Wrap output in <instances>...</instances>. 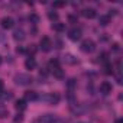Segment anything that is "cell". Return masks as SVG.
I'll list each match as a JSON object with an SVG mask.
<instances>
[{"instance_id":"9c48e42d","label":"cell","mask_w":123,"mask_h":123,"mask_svg":"<svg viewBox=\"0 0 123 123\" xmlns=\"http://www.w3.org/2000/svg\"><path fill=\"white\" fill-rule=\"evenodd\" d=\"M83 16H84V18H87V19H94V18L97 16V13H96V10H94V9L88 7V9H84V10H83Z\"/></svg>"},{"instance_id":"4fadbf2b","label":"cell","mask_w":123,"mask_h":123,"mask_svg":"<svg viewBox=\"0 0 123 123\" xmlns=\"http://www.w3.org/2000/svg\"><path fill=\"white\" fill-rule=\"evenodd\" d=\"M25 67H26L28 70H33V68L36 67V61H35L32 56H29V58L25 61Z\"/></svg>"},{"instance_id":"cb8c5ba5","label":"cell","mask_w":123,"mask_h":123,"mask_svg":"<svg viewBox=\"0 0 123 123\" xmlns=\"http://www.w3.org/2000/svg\"><path fill=\"white\" fill-rule=\"evenodd\" d=\"M67 87H68L70 90H73V88H75V87H77V81H75L74 78H71V80H70V81L67 83Z\"/></svg>"},{"instance_id":"e575fe53","label":"cell","mask_w":123,"mask_h":123,"mask_svg":"<svg viewBox=\"0 0 123 123\" xmlns=\"http://www.w3.org/2000/svg\"><path fill=\"white\" fill-rule=\"evenodd\" d=\"M0 64H2V56H0Z\"/></svg>"},{"instance_id":"4dcf8cb0","label":"cell","mask_w":123,"mask_h":123,"mask_svg":"<svg viewBox=\"0 0 123 123\" xmlns=\"http://www.w3.org/2000/svg\"><path fill=\"white\" fill-rule=\"evenodd\" d=\"M18 52H20V54H23L25 52V48H22V46H18V49H16Z\"/></svg>"},{"instance_id":"d6986e66","label":"cell","mask_w":123,"mask_h":123,"mask_svg":"<svg viewBox=\"0 0 123 123\" xmlns=\"http://www.w3.org/2000/svg\"><path fill=\"white\" fill-rule=\"evenodd\" d=\"M12 98V93H6V91H0V100L2 101H6V100H10Z\"/></svg>"},{"instance_id":"1f68e13d","label":"cell","mask_w":123,"mask_h":123,"mask_svg":"<svg viewBox=\"0 0 123 123\" xmlns=\"http://www.w3.org/2000/svg\"><path fill=\"white\" fill-rule=\"evenodd\" d=\"M113 49L114 51H119V43H113Z\"/></svg>"},{"instance_id":"ac0fdd59","label":"cell","mask_w":123,"mask_h":123,"mask_svg":"<svg viewBox=\"0 0 123 123\" xmlns=\"http://www.w3.org/2000/svg\"><path fill=\"white\" fill-rule=\"evenodd\" d=\"M15 107H16L18 110H20V111H22V110H25V109H26V101H25V100H18V101H16V104H15Z\"/></svg>"},{"instance_id":"f546056e","label":"cell","mask_w":123,"mask_h":123,"mask_svg":"<svg viewBox=\"0 0 123 123\" xmlns=\"http://www.w3.org/2000/svg\"><path fill=\"white\" fill-rule=\"evenodd\" d=\"M5 39H6V35H5V33H2V32H0V42H3Z\"/></svg>"},{"instance_id":"7402d4cb","label":"cell","mask_w":123,"mask_h":123,"mask_svg":"<svg viewBox=\"0 0 123 123\" xmlns=\"http://www.w3.org/2000/svg\"><path fill=\"white\" fill-rule=\"evenodd\" d=\"M113 73V65L110 62H106L104 64V74H111Z\"/></svg>"},{"instance_id":"d6a6232c","label":"cell","mask_w":123,"mask_h":123,"mask_svg":"<svg viewBox=\"0 0 123 123\" xmlns=\"http://www.w3.org/2000/svg\"><path fill=\"white\" fill-rule=\"evenodd\" d=\"M3 87H5V84H3L2 80H0V91H3Z\"/></svg>"},{"instance_id":"6da1fadb","label":"cell","mask_w":123,"mask_h":123,"mask_svg":"<svg viewBox=\"0 0 123 123\" xmlns=\"http://www.w3.org/2000/svg\"><path fill=\"white\" fill-rule=\"evenodd\" d=\"M32 81H33V78H32V75H29V74H23V73H20V74H16L15 75V83L18 84V86H29V84H32Z\"/></svg>"},{"instance_id":"44dd1931","label":"cell","mask_w":123,"mask_h":123,"mask_svg":"<svg viewBox=\"0 0 123 123\" xmlns=\"http://www.w3.org/2000/svg\"><path fill=\"white\" fill-rule=\"evenodd\" d=\"M6 116H9V110H7V107L3 106V104H0V117H6Z\"/></svg>"},{"instance_id":"603a6c76","label":"cell","mask_w":123,"mask_h":123,"mask_svg":"<svg viewBox=\"0 0 123 123\" xmlns=\"http://www.w3.org/2000/svg\"><path fill=\"white\" fill-rule=\"evenodd\" d=\"M25 52H28L29 55H32V56H33V55L36 54V48H35V45H31L28 49H25Z\"/></svg>"},{"instance_id":"ffe728a7","label":"cell","mask_w":123,"mask_h":123,"mask_svg":"<svg viewBox=\"0 0 123 123\" xmlns=\"http://www.w3.org/2000/svg\"><path fill=\"white\" fill-rule=\"evenodd\" d=\"M48 67H49V70H51V71H52V70H55V68H58V67H59L58 59H51L49 62H48Z\"/></svg>"},{"instance_id":"2e32d148","label":"cell","mask_w":123,"mask_h":123,"mask_svg":"<svg viewBox=\"0 0 123 123\" xmlns=\"http://www.w3.org/2000/svg\"><path fill=\"white\" fill-rule=\"evenodd\" d=\"M52 74H54L55 78H64V70H61V67L52 70Z\"/></svg>"},{"instance_id":"4316f807","label":"cell","mask_w":123,"mask_h":123,"mask_svg":"<svg viewBox=\"0 0 123 123\" xmlns=\"http://www.w3.org/2000/svg\"><path fill=\"white\" fill-rule=\"evenodd\" d=\"M65 6V2H54V7L59 9V7H64Z\"/></svg>"},{"instance_id":"3957f363","label":"cell","mask_w":123,"mask_h":123,"mask_svg":"<svg viewBox=\"0 0 123 123\" xmlns=\"http://www.w3.org/2000/svg\"><path fill=\"white\" fill-rule=\"evenodd\" d=\"M80 49H81L83 52H86V54H90V52H93V51L96 49V43H94L91 39H84V41L81 42V45H80Z\"/></svg>"},{"instance_id":"83f0119b","label":"cell","mask_w":123,"mask_h":123,"mask_svg":"<svg viewBox=\"0 0 123 123\" xmlns=\"http://www.w3.org/2000/svg\"><path fill=\"white\" fill-rule=\"evenodd\" d=\"M13 120H15V123H22V122H23V116H22V114H18Z\"/></svg>"},{"instance_id":"7c38bea8","label":"cell","mask_w":123,"mask_h":123,"mask_svg":"<svg viewBox=\"0 0 123 123\" xmlns=\"http://www.w3.org/2000/svg\"><path fill=\"white\" fill-rule=\"evenodd\" d=\"M64 62H65V64H70V65H74V64L77 62V58H75L74 55H71V54H67V55L64 56Z\"/></svg>"},{"instance_id":"e0dca14e","label":"cell","mask_w":123,"mask_h":123,"mask_svg":"<svg viewBox=\"0 0 123 123\" xmlns=\"http://www.w3.org/2000/svg\"><path fill=\"white\" fill-rule=\"evenodd\" d=\"M52 29L55 32H64L65 31V23H54L52 25Z\"/></svg>"},{"instance_id":"5bb4252c","label":"cell","mask_w":123,"mask_h":123,"mask_svg":"<svg viewBox=\"0 0 123 123\" xmlns=\"http://www.w3.org/2000/svg\"><path fill=\"white\" fill-rule=\"evenodd\" d=\"M98 23H100L101 26L109 25V23H110V16H109V15H101V16L98 18Z\"/></svg>"},{"instance_id":"9a60e30c","label":"cell","mask_w":123,"mask_h":123,"mask_svg":"<svg viewBox=\"0 0 123 123\" xmlns=\"http://www.w3.org/2000/svg\"><path fill=\"white\" fill-rule=\"evenodd\" d=\"M71 111L74 114H81L84 111V109L81 107V104H71Z\"/></svg>"},{"instance_id":"f1b7e54d","label":"cell","mask_w":123,"mask_h":123,"mask_svg":"<svg viewBox=\"0 0 123 123\" xmlns=\"http://www.w3.org/2000/svg\"><path fill=\"white\" fill-rule=\"evenodd\" d=\"M68 20H70V22H73V23H75V22H77V16L70 15V16H68Z\"/></svg>"},{"instance_id":"30bf717a","label":"cell","mask_w":123,"mask_h":123,"mask_svg":"<svg viewBox=\"0 0 123 123\" xmlns=\"http://www.w3.org/2000/svg\"><path fill=\"white\" fill-rule=\"evenodd\" d=\"M2 26H3L5 29H10V28H13V19L9 18V16L3 18V19H2Z\"/></svg>"},{"instance_id":"52a82bcc","label":"cell","mask_w":123,"mask_h":123,"mask_svg":"<svg viewBox=\"0 0 123 123\" xmlns=\"http://www.w3.org/2000/svg\"><path fill=\"white\" fill-rule=\"evenodd\" d=\"M111 90H113V87H111V84H110L109 81H103V83L100 84V93H103V94H110Z\"/></svg>"},{"instance_id":"ba28073f","label":"cell","mask_w":123,"mask_h":123,"mask_svg":"<svg viewBox=\"0 0 123 123\" xmlns=\"http://www.w3.org/2000/svg\"><path fill=\"white\" fill-rule=\"evenodd\" d=\"M25 38H26V35H25V31H23V29H16V31L13 32V39H15V41L22 42Z\"/></svg>"},{"instance_id":"8fae6325","label":"cell","mask_w":123,"mask_h":123,"mask_svg":"<svg viewBox=\"0 0 123 123\" xmlns=\"http://www.w3.org/2000/svg\"><path fill=\"white\" fill-rule=\"evenodd\" d=\"M39 97H38V94L35 93V91H26L25 93V101H35V100H38Z\"/></svg>"},{"instance_id":"484cf974","label":"cell","mask_w":123,"mask_h":123,"mask_svg":"<svg viewBox=\"0 0 123 123\" xmlns=\"http://www.w3.org/2000/svg\"><path fill=\"white\" fill-rule=\"evenodd\" d=\"M48 18H49L51 20H56V19H58V13H55V12H49V13H48Z\"/></svg>"},{"instance_id":"d4e9b609","label":"cell","mask_w":123,"mask_h":123,"mask_svg":"<svg viewBox=\"0 0 123 123\" xmlns=\"http://www.w3.org/2000/svg\"><path fill=\"white\" fill-rule=\"evenodd\" d=\"M29 20H31L32 23H38V20H39V16H38V15H35V13H32V15L29 16Z\"/></svg>"},{"instance_id":"836d02e7","label":"cell","mask_w":123,"mask_h":123,"mask_svg":"<svg viewBox=\"0 0 123 123\" xmlns=\"http://www.w3.org/2000/svg\"><path fill=\"white\" fill-rule=\"evenodd\" d=\"M114 123H123V120H122V119H117V120H116Z\"/></svg>"},{"instance_id":"5b68a950","label":"cell","mask_w":123,"mask_h":123,"mask_svg":"<svg viewBox=\"0 0 123 123\" xmlns=\"http://www.w3.org/2000/svg\"><path fill=\"white\" fill-rule=\"evenodd\" d=\"M39 46H41V49H42L43 52H48V51L51 49V46H52L51 39H49L48 36H43V38L41 39V42H39Z\"/></svg>"},{"instance_id":"277c9868","label":"cell","mask_w":123,"mask_h":123,"mask_svg":"<svg viewBox=\"0 0 123 123\" xmlns=\"http://www.w3.org/2000/svg\"><path fill=\"white\" fill-rule=\"evenodd\" d=\"M42 100L46 101V103H49V104H56L59 101V96L56 93H48V94L42 96Z\"/></svg>"},{"instance_id":"8992f818","label":"cell","mask_w":123,"mask_h":123,"mask_svg":"<svg viewBox=\"0 0 123 123\" xmlns=\"http://www.w3.org/2000/svg\"><path fill=\"white\" fill-rule=\"evenodd\" d=\"M81 29H78V28H74V29H71L70 32H68V38L71 39V41H78L80 38H81Z\"/></svg>"},{"instance_id":"7a4b0ae2","label":"cell","mask_w":123,"mask_h":123,"mask_svg":"<svg viewBox=\"0 0 123 123\" xmlns=\"http://www.w3.org/2000/svg\"><path fill=\"white\" fill-rule=\"evenodd\" d=\"M35 123H59V117L55 114H43L35 120Z\"/></svg>"}]
</instances>
